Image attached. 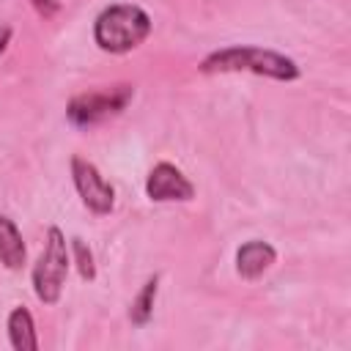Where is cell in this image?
<instances>
[{
    "instance_id": "cell-2",
    "label": "cell",
    "mask_w": 351,
    "mask_h": 351,
    "mask_svg": "<svg viewBox=\"0 0 351 351\" xmlns=\"http://www.w3.org/2000/svg\"><path fill=\"white\" fill-rule=\"evenodd\" d=\"M151 16L134 3H112L93 19V41L101 52L126 55L151 36Z\"/></svg>"
},
{
    "instance_id": "cell-11",
    "label": "cell",
    "mask_w": 351,
    "mask_h": 351,
    "mask_svg": "<svg viewBox=\"0 0 351 351\" xmlns=\"http://www.w3.org/2000/svg\"><path fill=\"white\" fill-rule=\"evenodd\" d=\"M69 252H71V263L77 266L80 277H82L85 282H93V280H96V261H93L90 247H88L80 236H74V239L69 241Z\"/></svg>"
},
{
    "instance_id": "cell-13",
    "label": "cell",
    "mask_w": 351,
    "mask_h": 351,
    "mask_svg": "<svg viewBox=\"0 0 351 351\" xmlns=\"http://www.w3.org/2000/svg\"><path fill=\"white\" fill-rule=\"evenodd\" d=\"M11 36H14L11 25H0V58H3V52L8 49V44H11Z\"/></svg>"
},
{
    "instance_id": "cell-1",
    "label": "cell",
    "mask_w": 351,
    "mask_h": 351,
    "mask_svg": "<svg viewBox=\"0 0 351 351\" xmlns=\"http://www.w3.org/2000/svg\"><path fill=\"white\" fill-rule=\"evenodd\" d=\"M200 74H255V77H269L277 82H293L302 77V69L293 58L266 49V47H252V44H230L222 49L208 52L197 63Z\"/></svg>"
},
{
    "instance_id": "cell-9",
    "label": "cell",
    "mask_w": 351,
    "mask_h": 351,
    "mask_svg": "<svg viewBox=\"0 0 351 351\" xmlns=\"http://www.w3.org/2000/svg\"><path fill=\"white\" fill-rule=\"evenodd\" d=\"M5 329H8V343L11 348L16 351H36L38 348V335H36V321H33V313L19 304L8 313V321H5Z\"/></svg>"
},
{
    "instance_id": "cell-8",
    "label": "cell",
    "mask_w": 351,
    "mask_h": 351,
    "mask_svg": "<svg viewBox=\"0 0 351 351\" xmlns=\"http://www.w3.org/2000/svg\"><path fill=\"white\" fill-rule=\"evenodd\" d=\"M27 261V247H25V239L16 228V222L5 214H0V263L11 271L22 269Z\"/></svg>"
},
{
    "instance_id": "cell-7",
    "label": "cell",
    "mask_w": 351,
    "mask_h": 351,
    "mask_svg": "<svg viewBox=\"0 0 351 351\" xmlns=\"http://www.w3.org/2000/svg\"><path fill=\"white\" fill-rule=\"evenodd\" d=\"M277 263V250L263 239H250L236 250V271L241 280L255 282Z\"/></svg>"
},
{
    "instance_id": "cell-5",
    "label": "cell",
    "mask_w": 351,
    "mask_h": 351,
    "mask_svg": "<svg viewBox=\"0 0 351 351\" xmlns=\"http://www.w3.org/2000/svg\"><path fill=\"white\" fill-rule=\"evenodd\" d=\"M71 181L85 208L93 211L96 217H107L115 208V189L93 162L82 156H71Z\"/></svg>"
},
{
    "instance_id": "cell-10",
    "label": "cell",
    "mask_w": 351,
    "mask_h": 351,
    "mask_svg": "<svg viewBox=\"0 0 351 351\" xmlns=\"http://www.w3.org/2000/svg\"><path fill=\"white\" fill-rule=\"evenodd\" d=\"M156 293H159V274H154V277H148V280L143 282V288L137 291V296H134V302H132V307H129V321H132L134 326H145V324L151 321Z\"/></svg>"
},
{
    "instance_id": "cell-3",
    "label": "cell",
    "mask_w": 351,
    "mask_h": 351,
    "mask_svg": "<svg viewBox=\"0 0 351 351\" xmlns=\"http://www.w3.org/2000/svg\"><path fill=\"white\" fill-rule=\"evenodd\" d=\"M69 266H71V252H69V241L63 236V230L58 225L47 228V239H44V250L33 266V293L38 302L44 304H58L66 277H69Z\"/></svg>"
},
{
    "instance_id": "cell-6",
    "label": "cell",
    "mask_w": 351,
    "mask_h": 351,
    "mask_svg": "<svg viewBox=\"0 0 351 351\" xmlns=\"http://www.w3.org/2000/svg\"><path fill=\"white\" fill-rule=\"evenodd\" d=\"M145 195L154 203H189L195 184L170 162H156L145 178Z\"/></svg>"
},
{
    "instance_id": "cell-12",
    "label": "cell",
    "mask_w": 351,
    "mask_h": 351,
    "mask_svg": "<svg viewBox=\"0 0 351 351\" xmlns=\"http://www.w3.org/2000/svg\"><path fill=\"white\" fill-rule=\"evenodd\" d=\"M30 5H33L44 19H49V16H55V14L60 11V3H58V0H30Z\"/></svg>"
},
{
    "instance_id": "cell-4",
    "label": "cell",
    "mask_w": 351,
    "mask_h": 351,
    "mask_svg": "<svg viewBox=\"0 0 351 351\" xmlns=\"http://www.w3.org/2000/svg\"><path fill=\"white\" fill-rule=\"evenodd\" d=\"M132 99H134V85H126V82L110 85V88L85 90V93H77L66 104V118L77 129H90V126L123 112Z\"/></svg>"
}]
</instances>
